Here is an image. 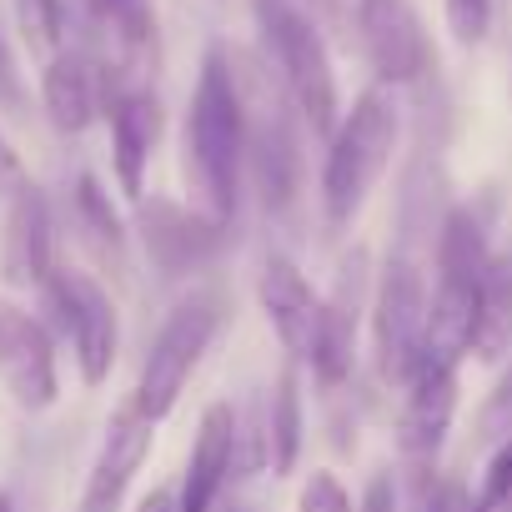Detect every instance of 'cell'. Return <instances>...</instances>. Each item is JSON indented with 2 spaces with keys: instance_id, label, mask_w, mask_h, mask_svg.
<instances>
[{
  "instance_id": "cell-1",
  "label": "cell",
  "mask_w": 512,
  "mask_h": 512,
  "mask_svg": "<svg viewBox=\"0 0 512 512\" xmlns=\"http://www.w3.org/2000/svg\"><path fill=\"white\" fill-rule=\"evenodd\" d=\"M241 171H246V106L231 71V51L211 46L186 111V176L201 191L206 216L221 226L236 221Z\"/></svg>"
},
{
  "instance_id": "cell-2",
  "label": "cell",
  "mask_w": 512,
  "mask_h": 512,
  "mask_svg": "<svg viewBox=\"0 0 512 512\" xmlns=\"http://www.w3.org/2000/svg\"><path fill=\"white\" fill-rule=\"evenodd\" d=\"M231 71H236L241 106H246V166L256 186H262L267 211L287 216L302 196V136H297L302 111L292 106L272 61L262 66V61L231 51Z\"/></svg>"
},
{
  "instance_id": "cell-3",
  "label": "cell",
  "mask_w": 512,
  "mask_h": 512,
  "mask_svg": "<svg viewBox=\"0 0 512 512\" xmlns=\"http://www.w3.org/2000/svg\"><path fill=\"white\" fill-rule=\"evenodd\" d=\"M397 131H402V111L392 101V86H367L352 101V111L337 121L327 141V166H322V211L332 231L352 226L372 186L382 181L397 151Z\"/></svg>"
},
{
  "instance_id": "cell-4",
  "label": "cell",
  "mask_w": 512,
  "mask_h": 512,
  "mask_svg": "<svg viewBox=\"0 0 512 512\" xmlns=\"http://www.w3.org/2000/svg\"><path fill=\"white\" fill-rule=\"evenodd\" d=\"M492 262L487 221L477 206H452L437 226V282H432V317H427V347L442 357L472 352V322H477V287Z\"/></svg>"
},
{
  "instance_id": "cell-5",
  "label": "cell",
  "mask_w": 512,
  "mask_h": 512,
  "mask_svg": "<svg viewBox=\"0 0 512 512\" xmlns=\"http://www.w3.org/2000/svg\"><path fill=\"white\" fill-rule=\"evenodd\" d=\"M256 21H262L267 61L277 66L292 106L302 111L312 136L332 141V131L342 121V101H337L332 56H327V41H322L317 21L307 11H297L292 0H256Z\"/></svg>"
},
{
  "instance_id": "cell-6",
  "label": "cell",
  "mask_w": 512,
  "mask_h": 512,
  "mask_svg": "<svg viewBox=\"0 0 512 512\" xmlns=\"http://www.w3.org/2000/svg\"><path fill=\"white\" fill-rule=\"evenodd\" d=\"M216 327H221V292L216 287H201L186 302H176V312L166 317V327L156 332V342L141 362V382H136V397H131L141 417H151V422L171 417V407L181 402V392H186L196 362L206 357Z\"/></svg>"
},
{
  "instance_id": "cell-7",
  "label": "cell",
  "mask_w": 512,
  "mask_h": 512,
  "mask_svg": "<svg viewBox=\"0 0 512 512\" xmlns=\"http://www.w3.org/2000/svg\"><path fill=\"white\" fill-rule=\"evenodd\" d=\"M372 317H377V372H382V382H392L402 392L427 357V317H432L422 267L407 251H397L387 262V272L377 282Z\"/></svg>"
},
{
  "instance_id": "cell-8",
  "label": "cell",
  "mask_w": 512,
  "mask_h": 512,
  "mask_svg": "<svg viewBox=\"0 0 512 512\" xmlns=\"http://www.w3.org/2000/svg\"><path fill=\"white\" fill-rule=\"evenodd\" d=\"M41 297L51 302L56 327L71 337V352H76L81 382H86V387H101V382L111 377V367H116V347H121V322H116V302H111V292H106L91 272L56 267Z\"/></svg>"
},
{
  "instance_id": "cell-9",
  "label": "cell",
  "mask_w": 512,
  "mask_h": 512,
  "mask_svg": "<svg viewBox=\"0 0 512 512\" xmlns=\"http://www.w3.org/2000/svg\"><path fill=\"white\" fill-rule=\"evenodd\" d=\"M357 46L382 86H417L432 71V41L412 0H352Z\"/></svg>"
},
{
  "instance_id": "cell-10",
  "label": "cell",
  "mask_w": 512,
  "mask_h": 512,
  "mask_svg": "<svg viewBox=\"0 0 512 512\" xmlns=\"http://www.w3.org/2000/svg\"><path fill=\"white\" fill-rule=\"evenodd\" d=\"M0 382L26 412H46L61 397V372H56V337L51 327L0 297Z\"/></svg>"
},
{
  "instance_id": "cell-11",
  "label": "cell",
  "mask_w": 512,
  "mask_h": 512,
  "mask_svg": "<svg viewBox=\"0 0 512 512\" xmlns=\"http://www.w3.org/2000/svg\"><path fill=\"white\" fill-rule=\"evenodd\" d=\"M126 86L111 61L91 46H61L41 71V106L61 136H81L96 116H106L111 91Z\"/></svg>"
},
{
  "instance_id": "cell-12",
  "label": "cell",
  "mask_w": 512,
  "mask_h": 512,
  "mask_svg": "<svg viewBox=\"0 0 512 512\" xmlns=\"http://www.w3.org/2000/svg\"><path fill=\"white\" fill-rule=\"evenodd\" d=\"M136 226H141L151 267L166 282L206 267L211 256L221 251V241H226V226L221 221H211L206 211H186L181 201H166V196H151V201L141 196L136 201Z\"/></svg>"
},
{
  "instance_id": "cell-13",
  "label": "cell",
  "mask_w": 512,
  "mask_h": 512,
  "mask_svg": "<svg viewBox=\"0 0 512 512\" xmlns=\"http://www.w3.org/2000/svg\"><path fill=\"white\" fill-rule=\"evenodd\" d=\"M56 272V216L36 181L11 191L6 221H0V282L21 292H46Z\"/></svg>"
},
{
  "instance_id": "cell-14",
  "label": "cell",
  "mask_w": 512,
  "mask_h": 512,
  "mask_svg": "<svg viewBox=\"0 0 512 512\" xmlns=\"http://www.w3.org/2000/svg\"><path fill=\"white\" fill-rule=\"evenodd\" d=\"M457 357H442L427 347L422 367L402 387V417H397V447L407 462H437L452 412H457Z\"/></svg>"
},
{
  "instance_id": "cell-15",
  "label": "cell",
  "mask_w": 512,
  "mask_h": 512,
  "mask_svg": "<svg viewBox=\"0 0 512 512\" xmlns=\"http://www.w3.org/2000/svg\"><path fill=\"white\" fill-rule=\"evenodd\" d=\"M362 307H367V251H352L342 262V272H337V287L322 297V322H317V347H312V372H317L322 387L347 382Z\"/></svg>"
},
{
  "instance_id": "cell-16",
  "label": "cell",
  "mask_w": 512,
  "mask_h": 512,
  "mask_svg": "<svg viewBox=\"0 0 512 512\" xmlns=\"http://www.w3.org/2000/svg\"><path fill=\"white\" fill-rule=\"evenodd\" d=\"M151 437H156V422L141 417L136 402H126L106 427V442L91 462V477H86V492H81L76 512H121L126 487L136 482L141 462L151 457Z\"/></svg>"
},
{
  "instance_id": "cell-17",
  "label": "cell",
  "mask_w": 512,
  "mask_h": 512,
  "mask_svg": "<svg viewBox=\"0 0 512 512\" xmlns=\"http://www.w3.org/2000/svg\"><path fill=\"white\" fill-rule=\"evenodd\" d=\"M256 297H262V312H267L277 342L287 347V357L292 362H312L322 297L312 292V282L302 277V267L292 262V256H267L262 277H256Z\"/></svg>"
},
{
  "instance_id": "cell-18",
  "label": "cell",
  "mask_w": 512,
  "mask_h": 512,
  "mask_svg": "<svg viewBox=\"0 0 512 512\" xmlns=\"http://www.w3.org/2000/svg\"><path fill=\"white\" fill-rule=\"evenodd\" d=\"M106 121H111V166L116 181L131 201L146 196V166L161 136V106L146 86H116L106 101Z\"/></svg>"
},
{
  "instance_id": "cell-19",
  "label": "cell",
  "mask_w": 512,
  "mask_h": 512,
  "mask_svg": "<svg viewBox=\"0 0 512 512\" xmlns=\"http://www.w3.org/2000/svg\"><path fill=\"white\" fill-rule=\"evenodd\" d=\"M236 442H241V417L231 412V402H211L201 412V427H196V447H191V462L181 477L176 512H211L216 507V497L236 467Z\"/></svg>"
},
{
  "instance_id": "cell-20",
  "label": "cell",
  "mask_w": 512,
  "mask_h": 512,
  "mask_svg": "<svg viewBox=\"0 0 512 512\" xmlns=\"http://www.w3.org/2000/svg\"><path fill=\"white\" fill-rule=\"evenodd\" d=\"M472 352L482 362H502L512 352V251H492V262L477 287V322Z\"/></svg>"
},
{
  "instance_id": "cell-21",
  "label": "cell",
  "mask_w": 512,
  "mask_h": 512,
  "mask_svg": "<svg viewBox=\"0 0 512 512\" xmlns=\"http://www.w3.org/2000/svg\"><path fill=\"white\" fill-rule=\"evenodd\" d=\"M71 211H76L81 241L91 246L96 262L111 267V272H126V226H121V216H116V206H111V191H106L91 171L76 176V186H71Z\"/></svg>"
},
{
  "instance_id": "cell-22",
  "label": "cell",
  "mask_w": 512,
  "mask_h": 512,
  "mask_svg": "<svg viewBox=\"0 0 512 512\" xmlns=\"http://www.w3.org/2000/svg\"><path fill=\"white\" fill-rule=\"evenodd\" d=\"M302 362L287 357V367L277 372V392L267 407V427H272V472H292L297 452H302Z\"/></svg>"
},
{
  "instance_id": "cell-23",
  "label": "cell",
  "mask_w": 512,
  "mask_h": 512,
  "mask_svg": "<svg viewBox=\"0 0 512 512\" xmlns=\"http://www.w3.org/2000/svg\"><path fill=\"white\" fill-rule=\"evenodd\" d=\"M16 11V31L36 56H56L66 41V0H11Z\"/></svg>"
},
{
  "instance_id": "cell-24",
  "label": "cell",
  "mask_w": 512,
  "mask_h": 512,
  "mask_svg": "<svg viewBox=\"0 0 512 512\" xmlns=\"http://www.w3.org/2000/svg\"><path fill=\"white\" fill-rule=\"evenodd\" d=\"M467 512H512V437L497 442V452L487 457L482 487H477V497L467 502Z\"/></svg>"
},
{
  "instance_id": "cell-25",
  "label": "cell",
  "mask_w": 512,
  "mask_h": 512,
  "mask_svg": "<svg viewBox=\"0 0 512 512\" xmlns=\"http://www.w3.org/2000/svg\"><path fill=\"white\" fill-rule=\"evenodd\" d=\"M407 512H457V492L437 477V462H407Z\"/></svg>"
},
{
  "instance_id": "cell-26",
  "label": "cell",
  "mask_w": 512,
  "mask_h": 512,
  "mask_svg": "<svg viewBox=\"0 0 512 512\" xmlns=\"http://www.w3.org/2000/svg\"><path fill=\"white\" fill-rule=\"evenodd\" d=\"M447 26L462 46H477L492 26V0H447Z\"/></svg>"
},
{
  "instance_id": "cell-27",
  "label": "cell",
  "mask_w": 512,
  "mask_h": 512,
  "mask_svg": "<svg viewBox=\"0 0 512 512\" xmlns=\"http://www.w3.org/2000/svg\"><path fill=\"white\" fill-rule=\"evenodd\" d=\"M297 512H357V507H352L347 487H342L332 472H312V477H307V487H302Z\"/></svg>"
},
{
  "instance_id": "cell-28",
  "label": "cell",
  "mask_w": 512,
  "mask_h": 512,
  "mask_svg": "<svg viewBox=\"0 0 512 512\" xmlns=\"http://www.w3.org/2000/svg\"><path fill=\"white\" fill-rule=\"evenodd\" d=\"M0 111H26V86H21L16 56L6 46V31H0Z\"/></svg>"
},
{
  "instance_id": "cell-29",
  "label": "cell",
  "mask_w": 512,
  "mask_h": 512,
  "mask_svg": "<svg viewBox=\"0 0 512 512\" xmlns=\"http://www.w3.org/2000/svg\"><path fill=\"white\" fill-rule=\"evenodd\" d=\"M397 502H402L397 477H392V472H377V477L367 482V497H362V507H357V512H397Z\"/></svg>"
},
{
  "instance_id": "cell-30",
  "label": "cell",
  "mask_w": 512,
  "mask_h": 512,
  "mask_svg": "<svg viewBox=\"0 0 512 512\" xmlns=\"http://www.w3.org/2000/svg\"><path fill=\"white\" fill-rule=\"evenodd\" d=\"M21 186H26V166H21L16 146L6 141V131H0V196H11V191H21Z\"/></svg>"
},
{
  "instance_id": "cell-31",
  "label": "cell",
  "mask_w": 512,
  "mask_h": 512,
  "mask_svg": "<svg viewBox=\"0 0 512 512\" xmlns=\"http://www.w3.org/2000/svg\"><path fill=\"white\" fill-rule=\"evenodd\" d=\"M312 6V21L327 26V31H347V11H352V0H307Z\"/></svg>"
},
{
  "instance_id": "cell-32",
  "label": "cell",
  "mask_w": 512,
  "mask_h": 512,
  "mask_svg": "<svg viewBox=\"0 0 512 512\" xmlns=\"http://www.w3.org/2000/svg\"><path fill=\"white\" fill-rule=\"evenodd\" d=\"M136 512H176V497H171V492H151Z\"/></svg>"
},
{
  "instance_id": "cell-33",
  "label": "cell",
  "mask_w": 512,
  "mask_h": 512,
  "mask_svg": "<svg viewBox=\"0 0 512 512\" xmlns=\"http://www.w3.org/2000/svg\"><path fill=\"white\" fill-rule=\"evenodd\" d=\"M96 11H126V6H146V0H91Z\"/></svg>"
},
{
  "instance_id": "cell-34",
  "label": "cell",
  "mask_w": 512,
  "mask_h": 512,
  "mask_svg": "<svg viewBox=\"0 0 512 512\" xmlns=\"http://www.w3.org/2000/svg\"><path fill=\"white\" fill-rule=\"evenodd\" d=\"M0 512H16V497H11L6 487H0Z\"/></svg>"
}]
</instances>
